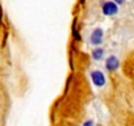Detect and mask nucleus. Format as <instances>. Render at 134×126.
Wrapping results in <instances>:
<instances>
[{"mask_svg":"<svg viewBox=\"0 0 134 126\" xmlns=\"http://www.w3.org/2000/svg\"><path fill=\"white\" fill-rule=\"evenodd\" d=\"M91 79H92V83L96 87H104L105 85V75L99 70H95V71L91 72Z\"/></svg>","mask_w":134,"mask_h":126,"instance_id":"1","label":"nucleus"},{"mask_svg":"<svg viewBox=\"0 0 134 126\" xmlns=\"http://www.w3.org/2000/svg\"><path fill=\"white\" fill-rule=\"evenodd\" d=\"M117 12H118V7L116 3L107 2L103 4V13L105 16H113V15H117Z\"/></svg>","mask_w":134,"mask_h":126,"instance_id":"2","label":"nucleus"},{"mask_svg":"<svg viewBox=\"0 0 134 126\" xmlns=\"http://www.w3.org/2000/svg\"><path fill=\"white\" fill-rule=\"evenodd\" d=\"M103 38H104V32H103V29L97 28V29H95V30L92 32V34H91V37H90V41H91L92 45L99 46V45L103 42Z\"/></svg>","mask_w":134,"mask_h":126,"instance_id":"3","label":"nucleus"},{"mask_svg":"<svg viewBox=\"0 0 134 126\" xmlns=\"http://www.w3.org/2000/svg\"><path fill=\"white\" fill-rule=\"evenodd\" d=\"M105 67H107V70H109V71H116V70L120 67V60H118V58H117L116 55L108 56L107 60H105Z\"/></svg>","mask_w":134,"mask_h":126,"instance_id":"4","label":"nucleus"},{"mask_svg":"<svg viewBox=\"0 0 134 126\" xmlns=\"http://www.w3.org/2000/svg\"><path fill=\"white\" fill-rule=\"evenodd\" d=\"M103 56H104V50L101 47H97L92 51V58L95 60H100V59H103Z\"/></svg>","mask_w":134,"mask_h":126,"instance_id":"5","label":"nucleus"},{"mask_svg":"<svg viewBox=\"0 0 134 126\" xmlns=\"http://www.w3.org/2000/svg\"><path fill=\"white\" fill-rule=\"evenodd\" d=\"M83 126H95V122H93L92 119H88V121H86V122L83 123Z\"/></svg>","mask_w":134,"mask_h":126,"instance_id":"6","label":"nucleus"}]
</instances>
